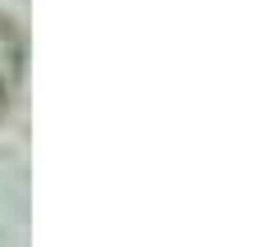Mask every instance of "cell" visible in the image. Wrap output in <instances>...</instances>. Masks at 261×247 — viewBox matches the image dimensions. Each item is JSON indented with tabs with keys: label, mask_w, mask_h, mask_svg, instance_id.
I'll use <instances>...</instances> for the list:
<instances>
[{
	"label": "cell",
	"mask_w": 261,
	"mask_h": 247,
	"mask_svg": "<svg viewBox=\"0 0 261 247\" xmlns=\"http://www.w3.org/2000/svg\"><path fill=\"white\" fill-rule=\"evenodd\" d=\"M18 78H23V37L0 14V119L9 110V101H14V92H18Z\"/></svg>",
	"instance_id": "6da1fadb"
}]
</instances>
